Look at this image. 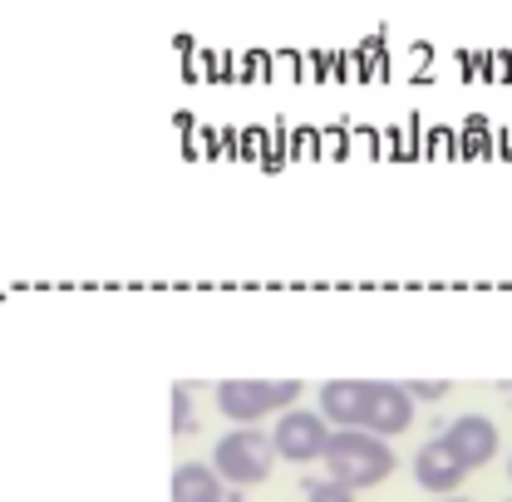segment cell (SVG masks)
<instances>
[{"label":"cell","mask_w":512,"mask_h":502,"mask_svg":"<svg viewBox=\"0 0 512 502\" xmlns=\"http://www.w3.org/2000/svg\"><path fill=\"white\" fill-rule=\"evenodd\" d=\"M320 463H325V478L365 493V488H380L384 478L394 473V448H389V439L370 434V429H335Z\"/></svg>","instance_id":"cell-1"},{"label":"cell","mask_w":512,"mask_h":502,"mask_svg":"<svg viewBox=\"0 0 512 502\" xmlns=\"http://www.w3.org/2000/svg\"><path fill=\"white\" fill-rule=\"evenodd\" d=\"M212 399L222 419H232L237 429H252L266 414H286L301 399V384L296 379H222Z\"/></svg>","instance_id":"cell-2"},{"label":"cell","mask_w":512,"mask_h":502,"mask_svg":"<svg viewBox=\"0 0 512 502\" xmlns=\"http://www.w3.org/2000/svg\"><path fill=\"white\" fill-rule=\"evenodd\" d=\"M271 463H276V443L261 429H232L212 443V468L222 483H237V488H252L271 478Z\"/></svg>","instance_id":"cell-3"},{"label":"cell","mask_w":512,"mask_h":502,"mask_svg":"<svg viewBox=\"0 0 512 502\" xmlns=\"http://www.w3.org/2000/svg\"><path fill=\"white\" fill-rule=\"evenodd\" d=\"M330 424L320 409H301L291 404L286 414H276V429H271V443H276V458L286 463H316L325 458V443H330Z\"/></svg>","instance_id":"cell-4"},{"label":"cell","mask_w":512,"mask_h":502,"mask_svg":"<svg viewBox=\"0 0 512 502\" xmlns=\"http://www.w3.org/2000/svg\"><path fill=\"white\" fill-rule=\"evenodd\" d=\"M414 394L409 384H394V379H370V409H365V429L380 434V439H399L409 424H414Z\"/></svg>","instance_id":"cell-5"},{"label":"cell","mask_w":512,"mask_h":502,"mask_svg":"<svg viewBox=\"0 0 512 502\" xmlns=\"http://www.w3.org/2000/svg\"><path fill=\"white\" fill-rule=\"evenodd\" d=\"M444 443L458 453V463L473 473V468H483V463L498 458V443L503 439H498V424L488 414H458L444 429Z\"/></svg>","instance_id":"cell-6"},{"label":"cell","mask_w":512,"mask_h":502,"mask_svg":"<svg viewBox=\"0 0 512 502\" xmlns=\"http://www.w3.org/2000/svg\"><path fill=\"white\" fill-rule=\"evenodd\" d=\"M463 478H468V468L458 463V453L444 443V434L429 439V443H419V453H414V483H419L424 493L453 498V493L463 488Z\"/></svg>","instance_id":"cell-7"},{"label":"cell","mask_w":512,"mask_h":502,"mask_svg":"<svg viewBox=\"0 0 512 502\" xmlns=\"http://www.w3.org/2000/svg\"><path fill=\"white\" fill-rule=\"evenodd\" d=\"M365 409H370V379L320 384V414L330 429H365Z\"/></svg>","instance_id":"cell-8"},{"label":"cell","mask_w":512,"mask_h":502,"mask_svg":"<svg viewBox=\"0 0 512 502\" xmlns=\"http://www.w3.org/2000/svg\"><path fill=\"white\" fill-rule=\"evenodd\" d=\"M168 498L173 502H227V493H222V478H217L212 463H183V468H173Z\"/></svg>","instance_id":"cell-9"},{"label":"cell","mask_w":512,"mask_h":502,"mask_svg":"<svg viewBox=\"0 0 512 502\" xmlns=\"http://www.w3.org/2000/svg\"><path fill=\"white\" fill-rule=\"evenodd\" d=\"M168 414H173V434H188L192 429V389L188 384H173V394H168Z\"/></svg>","instance_id":"cell-10"},{"label":"cell","mask_w":512,"mask_h":502,"mask_svg":"<svg viewBox=\"0 0 512 502\" xmlns=\"http://www.w3.org/2000/svg\"><path fill=\"white\" fill-rule=\"evenodd\" d=\"M306 502H355V488L325 478V483H311V488H306Z\"/></svg>","instance_id":"cell-11"},{"label":"cell","mask_w":512,"mask_h":502,"mask_svg":"<svg viewBox=\"0 0 512 502\" xmlns=\"http://www.w3.org/2000/svg\"><path fill=\"white\" fill-rule=\"evenodd\" d=\"M409 394H414V399H444L448 384L444 379H409Z\"/></svg>","instance_id":"cell-12"},{"label":"cell","mask_w":512,"mask_h":502,"mask_svg":"<svg viewBox=\"0 0 512 502\" xmlns=\"http://www.w3.org/2000/svg\"><path fill=\"white\" fill-rule=\"evenodd\" d=\"M444 502H473V498H458V493H453V498H444Z\"/></svg>","instance_id":"cell-13"},{"label":"cell","mask_w":512,"mask_h":502,"mask_svg":"<svg viewBox=\"0 0 512 502\" xmlns=\"http://www.w3.org/2000/svg\"><path fill=\"white\" fill-rule=\"evenodd\" d=\"M508 478H512V458H508Z\"/></svg>","instance_id":"cell-14"},{"label":"cell","mask_w":512,"mask_h":502,"mask_svg":"<svg viewBox=\"0 0 512 502\" xmlns=\"http://www.w3.org/2000/svg\"><path fill=\"white\" fill-rule=\"evenodd\" d=\"M508 502H512V498H508Z\"/></svg>","instance_id":"cell-15"}]
</instances>
